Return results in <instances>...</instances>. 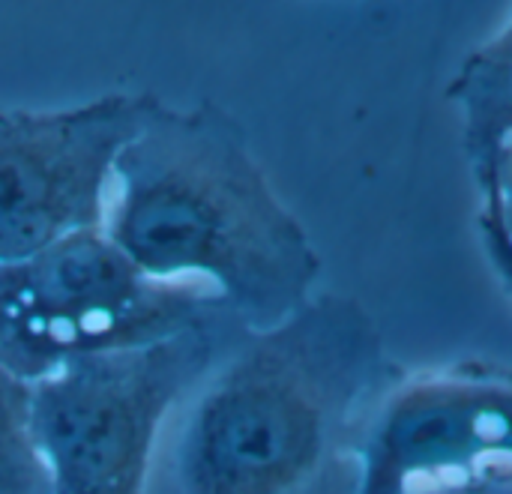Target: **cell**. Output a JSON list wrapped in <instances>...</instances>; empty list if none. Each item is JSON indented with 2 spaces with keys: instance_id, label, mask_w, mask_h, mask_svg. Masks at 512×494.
<instances>
[{
  "instance_id": "cell-1",
  "label": "cell",
  "mask_w": 512,
  "mask_h": 494,
  "mask_svg": "<svg viewBox=\"0 0 512 494\" xmlns=\"http://www.w3.org/2000/svg\"><path fill=\"white\" fill-rule=\"evenodd\" d=\"M396 375L351 294L240 327L171 408L150 494H360L363 435Z\"/></svg>"
},
{
  "instance_id": "cell-2",
  "label": "cell",
  "mask_w": 512,
  "mask_h": 494,
  "mask_svg": "<svg viewBox=\"0 0 512 494\" xmlns=\"http://www.w3.org/2000/svg\"><path fill=\"white\" fill-rule=\"evenodd\" d=\"M102 231L153 279L195 282L252 330L318 294L321 255L216 102L153 105L120 150Z\"/></svg>"
},
{
  "instance_id": "cell-3",
  "label": "cell",
  "mask_w": 512,
  "mask_h": 494,
  "mask_svg": "<svg viewBox=\"0 0 512 494\" xmlns=\"http://www.w3.org/2000/svg\"><path fill=\"white\" fill-rule=\"evenodd\" d=\"M225 321L237 318L213 291L147 276L102 228L0 264V366L27 384Z\"/></svg>"
},
{
  "instance_id": "cell-4",
  "label": "cell",
  "mask_w": 512,
  "mask_h": 494,
  "mask_svg": "<svg viewBox=\"0 0 512 494\" xmlns=\"http://www.w3.org/2000/svg\"><path fill=\"white\" fill-rule=\"evenodd\" d=\"M225 321L159 345L78 360L33 384L48 494H150L171 408L240 330Z\"/></svg>"
},
{
  "instance_id": "cell-5",
  "label": "cell",
  "mask_w": 512,
  "mask_h": 494,
  "mask_svg": "<svg viewBox=\"0 0 512 494\" xmlns=\"http://www.w3.org/2000/svg\"><path fill=\"white\" fill-rule=\"evenodd\" d=\"M156 102L105 93L69 108L0 111V264L102 228L114 162Z\"/></svg>"
},
{
  "instance_id": "cell-6",
  "label": "cell",
  "mask_w": 512,
  "mask_h": 494,
  "mask_svg": "<svg viewBox=\"0 0 512 494\" xmlns=\"http://www.w3.org/2000/svg\"><path fill=\"white\" fill-rule=\"evenodd\" d=\"M512 465V369L462 360L396 375L360 447V494L408 489Z\"/></svg>"
},
{
  "instance_id": "cell-7",
  "label": "cell",
  "mask_w": 512,
  "mask_h": 494,
  "mask_svg": "<svg viewBox=\"0 0 512 494\" xmlns=\"http://www.w3.org/2000/svg\"><path fill=\"white\" fill-rule=\"evenodd\" d=\"M447 99L459 111L465 156L480 186L512 141V15L462 60Z\"/></svg>"
},
{
  "instance_id": "cell-8",
  "label": "cell",
  "mask_w": 512,
  "mask_h": 494,
  "mask_svg": "<svg viewBox=\"0 0 512 494\" xmlns=\"http://www.w3.org/2000/svg\"><path fill=\"white\" fill-rule=\"evenodd\" d=\"M0 494H48L33 435V384L0 366Z\"/></svg>"
},
{
  "instance_id": "cell-9",
  "label": "cell",
  "mask_w": 512,
  "mask_h": 494,
  "mask_svg": "<svg viewBox=\"0 0 512 494\" xmlns=\"http://www.w3.org/2000/svg\"><path fill=\"white\" fill-rule=\"evenodd\" d=\"M480 213L477 219L489 222L512 246V141L501 150L489 177L477 186Z\"/></svg>"
},
{
  "instance_id": "cell-10",
  "label": "cell",
  "mask_w": 512,
  "mask_h": 494,
  "mask_svg": "<svg viewBox=\"0 0 512 494\" xmlns=\"http://www.w3.org/2000/svg\"><path fill=\"white\" fill-rule=\"evenodd\" d=\"M405 494H512V465H492L474 474L429 480Z\"/></svg>"
},
{
  "instance_id": "cell-11",
  "label": "cell",
  "mask_w": 512,
  "mask_h": 494,
  "mask_svg": "<svg viewBox=\"0 0 512 494\" xmlns=\"http://www.w3.org/2000/svg\"><path fill=\"white\" fill-rule=\"evenodd\" d=\"M477 228H480V243H483V255L501 285V291L507 294V300L512 303V246L483 219H477Z\"/></svg>"
}]
</instances>
